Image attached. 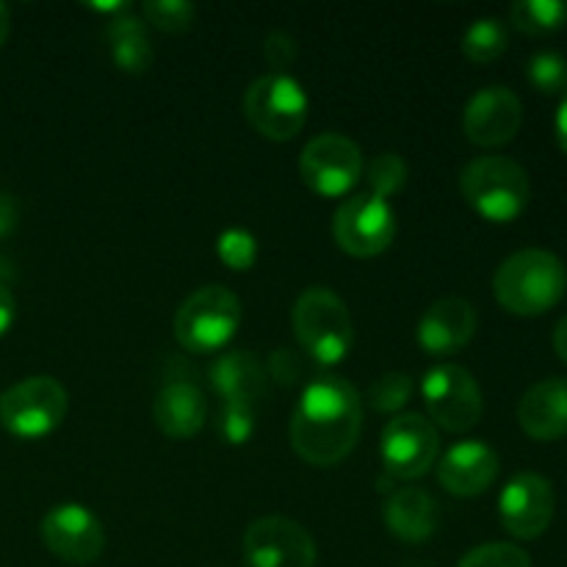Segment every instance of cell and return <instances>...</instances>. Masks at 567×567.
<instances>
[{"mask_svg": "<svg viewBox=\"0 0 567 567\" xmlns=\"http://www.w3.org/2000/svg\"><path fill=\"white\" fill-rule=\"evenodd\" d=\"M363 432V399L343 377L324 374L305 385L291 415V446L316 468H332L352 454Z\"/></svg>", "mask_w": 567, "mask_h": 567, "instance_id": "cell-1", "label": "cell"}, {"mask_svg": "<svg viewBox=\"0 0 567 567\" xmlns=\"http://www.w3.org/2000/svg\"><path fill=\"white\" fill-rule=\"evenodd\" d=\"M567 291V269L563 260L548 249H520L509 258L502 260V266L493 275V293L496 302L507 313L524 316H543L563 302Z\"/></svg>", "mask_w": 567, "mask_h": 567, "instance_id": "cell-2", "label": "cell"}, {"mask_svg": "<svg viewBox=\"0 0 567 567\" xmlns=\"http://www.w3.org/2000/svg\"><path fill=\"white\" fill-rule=\"evenodd\" d=\"M460 192L465 203L493 225H509L526 210L532 199L529 175L520 164L504 155H482L460 172Z\"/></svg>", "mask_w": 567, "mask_h": 567, "instance_id": "cell-3", "label": "cell"}, {"mask_svg": "<svg viewBox=\"0 0 567 567\" xmlns=\"http://www.w3.org/2000/svg\"><path fill=\"white\" fill-rule=\"evenodd\" d=\"M293 336L299 347L321 365L341 363L354 341L352 313L330 288L313 286L302 291L291 310Z\"/></svg>", "mask_w": 567, "mask_h": 567, "instance_id": "cell-4", "label": "cell"}, {"mask_svg": "<svg viewBox=\"0 0 567 567\" xmlns=\"http://www.w3.org/2000/svg\"><path fill=\"white\" fill-rule=\"evenodd\" d=\"M241 327V299L225 286L194 291L175 313V338L186 352L210 354L225 349Z\"/></svg>", "mask_w": 567, "mask_h": 567, "instance_id": "cell-5", "label": "cell"}, {"mask_svg": "<svg viewBox=\"0 0 567 567\" xmlns=\"http://www.w3.org/2000/svg\"><path fill=\"white\" fill-rule=\"evenodd\" d=\"M247 122L271 142H291L308 122V94L291 75L258 78L244 94Z\"/></svg>", "mask_w": 567, "mask_h": 567, "instance_id": "cell-6", "label": "cell"}, {"mask_svg": "<svg viewBox=\"0 0 567 567\" xmlns=\"http://www.w3.org/2000/svg\"><path fill=\"white\" fill-rule=\"evenodd\" d=\"M64 385L53 377H28L0 393V424L22 441L44 437L59 430L66 419Z\"/></svg>", "mask_w": 567, "mask_h": 567, "instance_id": "cell-7", "label": "cell"}, {"mask_svg": "<svg viewBox=\"0 0 567 567\" xmlns=\"http://www.w3.org/2000/svg\"><path fill=\"white\" fill-rule=\"evenodd\" d=\"M421 393H424L430 421L441 430L463 435L480 424L482 410H485L482 388L463 365L441 363L430 369L421 382Z\"/></svg>", "mask_w": 567, "mask_h": 567, "instance_id": "cell-8", "label": "cell"}, {"mask_svg": "<svg viewBox=\"0 0 567 567\" xmlns=\"http://www.w3.org/2000/svg\"><path fill=\"white\" fill-rule=\"evenodd\" d=\"M332 236L338 247L352 258H377L396 238V214L388 199L374 194H354L336 210Z\"/></svg>", "mask_w": 567, "mask_h": 567, "instance_id": "cell-9", "label": "cell"}, {"mask_svg": "<svg viewBox=\"0 0 567 567\" xmlns=\"http://www.w3.org/2000/svg\"><path fill=\"white\" fill-rule=\"evenodd\" d=\"M363 175V153L341 133H321L299 155V177L319 197H343Z\"/></svg>", "mask_w": 567, "mask_h": 567, "instance_id": "cell-10", "label": "cell"}, {"mask_svg": "<svg viewBox=\"0 0 567 567\" xmlns=\"http://www.w3.org/2000/svg\"><path fill=\"white\" fill-rule=\"evenodd\" d=\"M441 454L437 426L421 413H402L382 430V465L391 480H421Z\"/></svg>", "mask_w": 567, "mask_h": 567, "instance_id": "cell-11", "label": "cell"}, {"mask_svg": "<svg viewBox=\"0 0 567 567\" xmlns=\"http://www.w3.org/2000/svg\"><path fill=\"white\" fill-rule=\"evenodd\" d=\"M244 559L247 567H316V543L297 520L266 515L244 535Z\"/></svg>", "mask_w": 567, "mask_h": 567, "instance_id": "cell-12", "label": "cell"}, {"mask_svg": "<svg viewBox=\"0 0 567 567\" xmlns=\"http://www.w3.org/2000/svg\"><path fill=\"white\" fill-rule=\"evenodd\" d=\"M42 540L53 557L70 565H92L105 551V529L92 509L59 504L42 518Z\"/></svg>", "mask_w": 567, "mask_h": 567, "instance_id": "cell-13", "label": "cell"}, {"mask_svg": "<svg viewBox=\"0 0 567 567\" xmlns=\"http://www.w3.org/2000/svg\"><path fill=\"white\" fill-rule=\"evenodd\" d=\"M557 509L554 485L540 474H518L498 496L502 526L515 540H537L546 535Z\"/></svg>", "mask_w": 567, "mask_h": 567, "instance_id": "cell-14", "label": "cell"}, {"mask_svg": "<svg viewBox=\"0 0 567 567\" xmlns=\"http://www.w3.org/2000/svg\"><path fill=\"white\" fill-rule=\"evenodd\" d=\"M524 125V105L507 86H487L468 100L463 111V131L476 147H504Z\"/></svg>", "mask_w": 567, "mask_h": 567, "instance_id": "cell-15", "label": "cell"}, {"mask_svg": "<svg viewBox=\"0 0 567 567\" xmlns=\"http://www.w3.org/2000/svg\"><path fill=\"white\" fill-rule=\"evenodd\" d=\"M476 332V308L463 297L437 299L419 321V347L432 358H446L471 343Z\"/></svg>", "mask_w": 567, "mask_h": 567, "instance_id": "cell-16", "label": "cell"}, {"mask_svg": "<svg viewBox=\"0 0 567 567\" xmlns=\"http://www.w3.org/2000/svg\"><path fill=\"white\" fill-rule=\"evenodd\" d=\"M498 476V454L485 441H463L449 449L437 463L443 491L460 498L482 496Z\"/></svg>", "mask_w": 567, "mask_h": 567, "instance_id": "cell-17", "label": "cell"}, {"mask_svg": "<svg viewBox=\"0 0 567 567\" xmlns=\"http://www.w3.org/2000/svg\"><path fill=\"white\" fill-rule=\"evenodd\" d=\"M518 424L532 441L551 443L567 437V380L551 377L520 396Z\"/></svg>", "mask_w": 567, "mask_h": 567, "instance_id": "cell-18", "label": "cell"}, {"mask_svg": "<svg viewBox=\"0 0 567 567\" xmlns=\"http://www.w3.org/2000/svg\"><path fill=\"white\" fill-rule=\"evenodd\" d=\"M155 426L172 441H188L208 421V399L199 385L188 380H172L158 391L153 402Z\"/></svg>", "mask_w": 567, "mask_h": 567, "instance_id": "cell-19", "label": "cell"}, {"mask_svg": "<svg viewBox=\"0 0 567 567\" xmlns=\"http://www.w3.org/2000/svg\"><path fill=\"white\" fill-rule=\"evenodd\" d=\"M266 365L247 349L219 354L210 365V385L225 404H244L255 410L266 396Z\"/></svg>", "mask_w": 567, "mask_h": 567, "instance_id": "cell-20", "label": "cell"}, {"mask_svg": "<svg viewBox=\"0 0 567 567\" xmlns=\"http://www.w3.org/2000/svg\"><path fill=\"white\" fill-rule=\"evenodd\" d=\"M437 502L421 487H402L391 493L385 502V526L393 537L402 543H424L435 535Z\"/></svg>", "mask_w": 567, "mask_h": 567, "instance_id": "cell-21", "label": "cell"}, {"mask_svg": "<svg viewBox=\"0 0 567 567\" xmlns=\"http://www.w3.org/2000/svg\"><path fill=\"white\" fill-rule=\"evenodd\" d=\"M105 42H109L111 59L122 72L142 75L153 64V44L147 37V22L133 17L131 11L109 20L105 28Z\"/></svg>", "mask_w": 567, "mask_h": 567, "instance_id": "cell-22", "label": "cell"}, {"mask_svg": "<svg viewBox=\"0 0 567 567\" xmlns=\"http://www.w3.org/2000/svg\"><path fill=\"white\" fill-rule=\"evenodd\" d=\"M509 22L526 37H551L567 25V0H518L509 9Z\"/></svg>", "mask_w": 567, "mask_h": 567, "instance_id": "cell-23", "label": "cell"}, {"mask_svg": "<svg viewBox=\"0 0 567 567\" xmlns=\"http://www.w3.org/2000/svg\"><path fill=\"white\" fill-rule=\"evenodd\" d=\"M463 55L474 64H491L509 48V31L498 17H482L463 33Z\"/></svg>", "mask_w": 567, "mask_h": 567, "instance_id": "cell-24", "label": "cell"}, {"mask_svg": "<svg viewBox=\"0 0 567 567\" xmlns=\"http://www.w3.org/2000/svg\"><path fill=\"white\" fill-rule=\"evenodd\" d=\"M413 388L415 385L410 374H404V371H388V374L377 377L371 382L365 399H369V404L377 413H399L410 402V396H413Z\"/></svg>", "mask_w": 567, "mask_h": 567, "instance_id": "cell-25", "label": "cell"}, {"mask_svg": "<svg viewBox=\"0 0 567 567\" xmlns=\"http://www.w3.org/2000/svg\"><path fill=\"white\" fill-rule=\"evenodd\" d=\"M526 78L540 94L567 92V59L557 50H540L526 64Z\"/></svg>", "mask_w": 567, "mask_h": 567, "instance_id": "cell-26", "label": "cell"}, {"mask_svg": "<svg viewBox=\"0 0 567 567\" xmlns=\"http://www.w3.org/2000/svg\"><path fill=\"white\" fill-rule=\"evenodd\" d=\"M142 14L147 25L158 28L164 33H186L194 25L197 9L186 0H147L142 6Z\"/></svg>", "mask_w": 567, "mask_h": 567, "instance_id": "cell-27", "label": "cell"}, {"mask_svg": "<svg viewBox=\"0 0 567 567\" xmlns=\"http://www.w3.org/2000/svg\"><path fill=\"white\" fill-rule=\"evenodd\" d=\"M408 183V164H404L402 155L396 153H382L371 161L369 166V186L371 194L380 199L393 197L399 194Z\"/></svg>", "mask_w": 567, "mask_h": 567, "instance_id": "cell-28", "label": "cell"}, {"mask_svg": "<svg viewBox=\"0 0 567 567\" xmlns=\"http://www.w3.org/2000/svg\"><path fill=\"white\" fill-rule=\"evenodd\" d=\"M457 567H532V559L515 543H485L471 548Z\"/></svg>", "mask_w": 567, "mask_h": 567, "instance_id": "cell-29", "label": "cell"}, {"mask_svg": "<svg viewBox=\"0 0 567 567\" xmlns=\"http://www.w3.org/2000/svg\"><path fill=\"white\" fill-rule=\"evenodd\" d=\"M216 252H219L221 264H225L227 269L247 271L249 266L255 264V258H258V241L252 238V233L233 227V230H225L219 236Z\"/></svg>", "mask_w": 567, "mask_h": 567, "instance_id": "cell-30", "label": "cell"}, {"mask_svg": "<svg viewBox=\"0 0 567 567\" xmlns=\"http://www.w3.org/2000/svg\"><path fill=\"white\" fill-rule=\"evenodd\" d=\"M216 432L227 446H244L255 432V410L244 408V404H225L219 408V419H216Z\"/></svg>", "mask_w": 567, "mask_h": 567, "instance_id": "cell-31", "label": "cell"}, {"mask_svg": "<svg viewBox=\"0 0 567 567\" xmlns=\"http://www.w3.org/2000/svg\"><path fill=\"white\" fill-rule=\"evenodd\" d=\"M297 55L299 44L288 31H280V28H277V31H271L269 37H266L264 59L269 61V66H275L277 75H286V70L297 61Z\"/></svg>", "mask_w": 567, "mask_h": 567, "instance_id": "cell-32", "label": "cell"}, {"mask_svg": "<svg viewBox=\"0 0 567 567\" xmlns=\"http://www.w3.org/2000/svg\"><path fill=\"white\" fill-rule=\"evenodd\" d=\"M299 371H302V363H299V358L291 349H277V352L271 354L269 365H266V374L275 377L277 382H286V385L297 382Z\"/></svg>", "mask_w": 567, "mask_h": 567, "instance_id": "cell-33", "label": "cell"}, {"mask_svg": "<svg viewBox=\"0 0 567 567\" xmlns=\"http://www.w3.org/2000/svg\"><path fill=\"white\" fill-rule=\"evenodd\" d=\"M17 219H20V208H17V199L11 194L0 192V238L9 236L17 227Z\"/></svg>", "mask_w": 567, "mask_h": 567, "instance_id": "cell-34", "label": "cell"}, {"mask_svg": "<svg viewBox=\"0 0 567 567\" xmlns=\"http://www.w3.org/2000/svg\"><path fill=\"white\" fill-rule=\"evenodd\" d=\"M14 316H17L14 297H11L9 288L0 282V338L11 330V324H14Z\"/></svg>", "mask_w": 567, "mask_h": 567, "instance_id": "cell-35", "label": "cell"}, {"mask_svg": "<svg viewBox=\"0 0 567 567\" xmlns=\"http://www.w3.org/2000/svg\"><path fill=\"white\" fill-rule=\"evenodd\" d=\"M554 131H557V144L559 150L567 155V92L559 100V109H557V120H554Z\"/></svg>", "mask_w": 567, "mask_h": 567, "instance_id": "cell-36", "label": "cell"}, {"mask_svg": "<svg viewBox=\"0 0 567 567\" xmlns=\"http://www.w3.org/2000/svg\"><path fill=\"white\" fill-rule=\"evenodd\" d=\"M554 352L567 365V316H563L559 324L554 327Z\"/></svg>", "mask_w": 567, "mask_h": 567, "instance_id": "cell-37", "label": "cell"}, {"mask_svg": "<svg viewBox=\"0 0 567 567\" xmlns=\"http://www.w3.org/2000/svg\"><path fill=\"white\" fill-rule=\"evenodd\" d=\"M9 28H11V17H9V9H6L3 3H0V48L6 44V39H9Z\"/></svg>", "mask_w": 567, "mask_h": 567, "instance_id": "cell-38", "label": "cell"}]
</instances>
